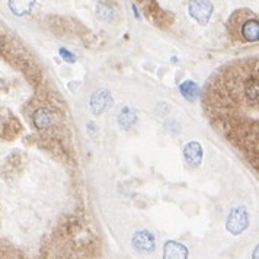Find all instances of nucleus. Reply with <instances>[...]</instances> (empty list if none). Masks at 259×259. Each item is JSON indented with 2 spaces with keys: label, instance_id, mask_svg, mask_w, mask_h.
<instances>
[{
  "label": "nucleus",
  "instance_id": "16",
  "mask_svg": "<svg viewBox=\"0 0 259 259\" xmlns=\"http://www.w3.org/2000/svg\"><path fill=\"white\" fill-rule=\"evenodd\" d=\"M3 48H4V44H3V41L0 39V53L3 51Z\"/></svg>",
  "mask_w": 259,
  "mask_h": 259
},
{
  "label": "nucleus",
  "instance_id": "14",
  "mask_svg": "<svg viewBox=\"0 0 259 259\" xmlns=\"http://www.w3.org/2000/svg\"><path fill=\"white\" fill-rule=\"evenodd\" d=\"M179 91L184 95V97H187L188 100H195V97H198V86L193 80H187V82L181 83Z\"/></svg>",
  "mask_w": 259,
  "mask_h": 259
},
{
  "label": "nucleus",
  "instance_id": "9",
  "mask_svg": "<svg viewBox=\"0 0 259 259\" xmlns=\"http://www.w3.org/2000/svg\"><path fill=\"white\" fill-rule=\"evenodd\" d=\"M24 166V155L22 153H12L1 167V175L7 178H15L19 175L21 169Z\"/></svg>",
  "mask_w": 259,
  "mask_h": 259
},
{
  "label": "nucleus",
  "instance_id": "17",
  "mask_svg": "<svg viewBox=\"0 0 259 259\" xmlns=\"http://www.w3.org/2000/svg\"><path fill=\"white\" fill-rule=\"evenodd\" d=\"M255 259H258V248L255 249Z\"/></svg>",
  "mask_w": 259,
  "mask_h": 259
},
{
  "label": "nucleus",
  "instance_id": "6",
  "mask_svg": "<svg viewBox=\"0 0 259 259\" xmlns=\"http://www.w3.org/2000/svg\"><path fill=\"white\" fill-rule=\"evenodd\" d=\"M131 245L140 254H152L156 248V237L149 230H138L132 234Z\"/></svg>",
  "mask_w": 259,
  "mask_h": 259
},
{
  "label": "nucleus",
  "instance_id": "13",
  "mask_svg": "<svg viewBox=\"0 0 259 259\" xmlns=\"http://www.w3.org/2000/svg\"><path fill=\"white\" fill-rule=\"evenodd\" d=\"M33 1L35 0H9V7L15 15L24 16V15H28L31 12Z\"/></svg>",
  "mask_w": 259,
  "mask_h": 259
},
{
  "label": "nucleus",
  "instance_id": "10",
  "mask_svg": "<svg viewBox=\"0 0 259 259\" xmlns=\"http://www.w3.org/2000/svg\"><path fill=\"white\" fill-rule=\"evenodd\" d=\"M188 248L176 240H169L163 246V259H188Z\"/></svg>",
  "mask_w": 259,
  "mask_h": 259
},
{
  "label": "nucleus",
  "instance_id": "15",
  "mask_svg": "<svg viewBox=\"0 0 259 259\" xmlns=\"http://www.w3.org/2000/svg\"><path fill=\"white\" fill-rule=\"evenodd\" d=\"M60 54H62V57H63L65 60H68L70 63H73V62L76 60V57H74V56H73L71 53H68V51H65V48H62V50H60Z\"/></svg>",
  "mask_w": 259,
  "mask_h": 259
},
{
  "label": "nucleus",
  "instance_id": "3",
  "mask_svg": "<svg viewBox=\"0 0 259 259\" xmlns=\"http://www.w3.org/2000/svg\"><path fill=\"white\" fill-rule=\"evenodd\" d=\"M249 227V213L246 210V207L239 205L234 207L230 214L227 216L226 228L227 231L233 236H239L242 234L246 228Z\"/></svg>",
  "mask_w": 259,
  "mask_h": 259
},
{
  "label": "nucleus",
  "instance_id": "8",
  "mask_svg": "<svg viewBox=\"0 0 259 259\" xmlns=\"http://www.w3.org/2000/svg\"><path fill=\"white\" fill-rule=\"evenodd\" d=\"M111 103H112V97H111V94H109V91H106V89H99L97 91L92 97H91V100H89V108H91V111L95 114V115H100L102 112H105L109 106H111Z\"/></svg>",
  "mask_w": 259,
  "mask_h": 259
},
{
  "label": "nucleus",
  "instance_id": "1",
  "mask_svg": "<svg viewBox=\"0 0 259 259\" xmlns=\"http://www.w3.org/2000/svg\"><path fill=\"white\" fill-rule=\"evenodd\" d=\"M202 105L211 126L258 172V62L227 65L205 86Z\"/></svg>",
  "mask_w": 259,
  "mask_h": 259
},
{
  "label": "nucleus",
  "instance_id": "12",
  "mask_svg": "<svg viewBox=\"0 0 259 259\" xmlns=\"http://www.w3.org/2000/svg\"><path fill=\"white\" fill-rule=\"evenodd\" d=\"M137 123V114L131 106H124L118 115V124L123 130H130Z\"/></svg>",
  "mask_w": 259,
  "mask_h": 259
},
{
  "label": "nucleus",
  "instance_id": "2",
  "mask_svg": "<svg viewBox=\"0 0 259 259\" xmlns=\"http://www.w3.org/2000/svg\"><path fill=\"white\" fill-rule=\"evenodd\" d=\"M245 12L246 10H239V12L233 13L231 21L228 22V30L239 39L258 41V19L255 16H252L254 13L248 12V15H245Z\"/></svg>",
  "mask_w": 259,
  "mask_h": 259
},
{
  "label": "nucleus",
  "instance_id": "7",
  "mask_svg": "<svg viewBox=\"0 0 259 259\" xmlns=\"http://www.w3.org/2000/svg\"><path fill=\"white\" fill-rule=\"evenodd\" d=\"M213 13V4L210 0H191L190 15L201 25H207Z\"/></svg>",
  "mask_w": 259,
  "mask_h": 259
},
{
  "label": "nucleus",
  "instance_id": "5",
  "mask_svg": "<svg viewBox=\"0 0 259 259\" xmlns=\"http://www.w3.org/2000/svg\"><path fill=\"white\" fill-rule=\"evenodd\" d=\"M57 112L51 106H39L33 111L32 123L38 131H48L56 126Z\"/></svg>",
  "mask_w": 259,
  "mask_h": 259
},
{
  "label": "nucleus",
  "instance_id": "11",
  "mask_svg": "<svg viewBox=\"0 0 259 259\" xmlns=\"http://www.w3.org/2000/svg\"><path fill=\"white\" fill-rule=\"evenodd\" d=\"M184 158L191 167H198L202 161V147L198 141H190L184 149Z\"/></svg>",
  "mask_w": 259,
  "mask_h": 259
},
{
  "label": "nucleus",
  "instance_id": "4",
  "mask_svg": "<svg viewBox=\"0 0 259 259\" xmlns=\"http://www.w3.org/2000/svg\"><path fill=\"white\" fill-rule=\"evenodd\" d=\"M22 126L19 120L10 112V111H3L0 114V137L3 140H13L18 137L21 132Z\"/></svg>",
  "mask_w": 259,
  "mask_h": 259
}]
</instances>
